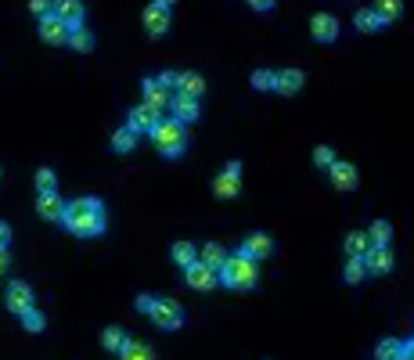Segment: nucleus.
<instances>
[{"label":"nucleus","mask_w":414,"mask_h":360,"mask_svg":"<svg viewBox=\"0 0 414 360\" xmlns=\"http://www.w3.org/2000/svg\"><path fill=\"white\" fill-rule=\"evenodd\" d=\"M134 148H137V134H134L130 127H123V130L112 134V152H115V155H130Z\"/></svg>","instance_id":"nucleus-25"},{"label":"nucleus","mask_w":414,"mask_h":360,"mask_svg":"<svg viewBox=\"0 0 414 360\" xmlns=\"http://www.w3.org/2000/svg\"><path fill=\"white\" fill-rule=\"evenodd\" d=\"M368 238H371V245H375V249H386V245H389V238H393V227H389L386 220H375L371 231H368Z\"/></svg>","instance_id":"nucleus-31"},{"label":"nucleus","mask_w":414,"mask_h":360,"mask_svg":"<svg viewBox=\"0 0 414 360\" xmlns=\"http://www.w3.org/2000/svg\"><path fill=\"white\" fill-rule=\"evenodd\" d=\"M270 253H274V242H270V234H263V231H253L242 242V256H249V260H267Z\"/></svg>","instance_id":"nucleus-12"},{"label":"nucleus","mask_w":414,"mask_h":360,"mask_svg":"<svg viewBox=\"0 0 414 360\" xmlns=\"http://www.w3.org/2000/svg\"><path fill=\"white\" fill-rule=\"evenodd\" d=\"M403 360H414V339L407 342V356H403Z\"/></svg>","instance_id":"nucleus-43"},{"label":"nucleus","mask_w":414,"mask_h":360,"mask_svg":"<svg viewBox=\"0 0 414 360\" xmlns=\"http://www.w3.org/2000/svg\"><path fill=\"white\" fill-rule=\"evenodd\" d=\"M4 299H8V310L11 314H29L33 310V303H36V299H33V288L26 285V281H11L8 285V292H4Z\"/></svg>","instance_id":"nucleus-7"},{"label":"nucleus","mask_w":414,"mask_h":360,"mask_svg":"<svg viewBox=\"0 0 414 360\" xmlns=\"http://www.w3.org/2000/svg\"><path fill=\"white\" fill-rule=\"evenodd\" d=\"M371 249H375V245H371V238H368L364 231H349V234H346V253H349V256L364 260Z\"/></svg>","instance_id":"nucleus-20"},{"label":"nucleus","mask_w":414,"mask_h":360,"mask_svg":"<svg viewBox=\"0 0 414 360\" xmlns=\"http://www.w3.org/2000/svg\"><path fill=\"white\" fill-rule=\"evenodd\" d=\"M54 15L62 18L73 33L83 29V4H80V0H62V4H54Z\"/></svg>","instance_id":"nucleus-15"},{"label":"nucleus","mask_w":414,"mask_h":360,"mask_svg":"<svg viewBox=\"0 0 414 360\" xmlns=\"http://www.w3.org/2000/svg\"><path fill=\"white\" fill-rule=\"evenodd\" d=\"M148 317H152L155 328H162V332L184 328V310H181V303H173V299H155V310H152Z\"/></svg>","instance_id":"nucleus-4"},{"label":"nucleus","mask_w":414,"mask_h":360,"mask_svg":"<svg viewBox=\"0 0 414 360\" xmlns=\"http://www.w3.org/2000/svg\"><path fill=\"white\" fill-rule=\"evenodd\" d=\"M22 328H26V332H33V335H40V332L47 328V321H43V314L33 307L29 314H22Z\"/></svg>","instance_id":"nucleus-34"},{"label":"nucleus","mask_w":414,"mask_h":360,"mask_svg":"<svg viewBox=\"0 0 414 360\" xmlns=\"http://www.w3.org/2000/svg\"><path fill=\"white\" fill-rule=\"evenodd\" d=\"M274 80H277V73H270V69H256L253 73V87L256 90H274Z\"/></svg>","instance_id":"nucleus-35"},{"label":"nucleus","mask_w":414,"mask_h":360,"mask_svg":"<svg viewBox=\"0 0 414 360\" xmlns=\"http://www.w3.org/2000/svg\"><path fill=\"white\" fill-rule=\"evenodd\" d=\"M159 123H162V112L152 108V105H137V108L130 112V119H127V127H130L134 134H155Z\"/></svg>","instance_id":"nucleus-5"},{"label":"nucleus","mask_w":414,"mask_h":360,"mask_svg":"<svg viewBox=\"0 0 414 360\" xmlns=\"http://www.w3.org/2000/svg\"><path fill=\"white\" fill-rule=\"evenodd\" d=\"M256 281H260V267H256V260H249V256H227V263H223V270H220V285H227V288H234V292H249V288H256Z\"/></svg>","instance_id":"nucleus-2"},{"label":"nucleus","mask_w":414,"mask_h":360,"mask_svg":"<svg viewBox=\"0 0 414 360\" xmlns=\"http://www.w3.org/2000/svg\"><path fill=\"white\" fill-rule=\"evenodd\" d=\"M303 83H307V76H303L299 69H281L277 80H274V90H277V94H299Z\"/></svg>","instance_id":"nucleus-17"},{"label":"nucleus","mask_w":414,"mask_h":360,"mask_svg":"<svg viewBox=\"0 0 414 360\" xmlns=\"http://www.w3.org/2000/svg\"><path fill=\"white\" fill-rule=\"evenodd\" d=\"M353 26H357L361 33H378V29H382L375 8H357V15H353Z\"/></svg>","instance_id":"nucleus-27"},{"label":"nucleus","mask_w":414,"mask_h":360,"mask_svg":"<svg viewBox=\"0 0 414 360\" xmlns=\"http://www.w3.org/2000/svg\"><path fill=\"white\" fill-rule=\"evenodd\" d=\"M101 346L108 349V353H123V346H127V332L123 328H105V335H101Z\"/></svg>","instance_id":"nucleus-30"},{"label":"nucleus","mask_w":414,"mask_h":360,"mask_svg":"<svg viewBox=\"0 0 414 360\" xmlns=\"http://www.w3.org/2000/svg\"><path fill=\"white\" fill-rule=\"evenodd\" d=\"M65 231L69 234H76V238H97V234H105V202L101 198H90V195H83V198H76V202H69V213H65Z\"/></svg>","instance_id":"nucleus-1"},{"label":"nucleus","mask_w":414,"mask_h":360,"mask_svg":"<svg viewBox=\"0 0 414 360\" xmlns=\"http://www.w3.org/2000/svg\"><path fill=\"white\" fill-rule=\"evenodd\" d=\"M137 310H141V314H152V310H155V299H152L148 292H141V295H137Z\"/></svg>","instance_id":"nucleus-38"},{"label":"nucleus","mask_w":414,"mask_h":360,"mask_svg":"<svg viewBox=\"0 0 414 360\" xmlns=\"http://www.w3.org/2000/svg\"><path fill=\"white\" fill-rule=\"evenodd\" d=\"M152 141H155V148H159L166 159H181V155L188 152V130H184V123H176L173 115L162 119L159 130L152 134Z\"/></svg>","instance_id":"nucleus-3"},{"label":"nucleus","mask_w":414,"mask_h":360,"mask_svg":"<svg viewBox=\"0 0 414 360\" xmlns=\"http://www.w3.org/2000/svg\"><path fill=\"white\" fill-rule=\"evenodd\" d=\"M198 263H206L209 270H223V263H227V253H223V245H216V242H209V245H202V253H198Z\"/></svg>","instance_id":"nucleus-22"},{"label":"nucleus","mask_w":414,"mask_h":360,"mask_svg":"<svg viewBox=\"0 0 414 360\" xmlns=\"http://www.w3.org/2000/svg\"><path fill=\"white\" fill-rule=\"evenodd\" d=\"M310 36H314L317 43H335V36H339V18L328 15V11L314 15V18H310Z\"/></svg>","instance_id":"nucleus-8"},{"label":"nucleus","mask_w":414,"mask_h":360,"mask_svg":"<svg viewBox=\"0 0 414 360\" xmlns=\"http://www.w3.org/2000/svg\"><path fill=\"white\" fill-rule=\"evenodd\" d=\"M155 80H159V83H162L166 90H173V87H181V73H173V69H166V73H159Z\"/></svg>","instance_id":"nucleus-37"},{"label":"nucleus","mask_w":414,"mask_h":360,"mask_svg":"<svg viewBox=\"0 0 414 360\" xmlns=\"http://www.w3.org/2000/svg\"><path fill=\"white\" fill-rule=\"evenodd\" d=\"M403 356H407V342L400 339H382L375 346V360H403Z\"/></svg>","instance_id":"nucleus-23"},{"label":"nucleus","mask_w":414,"mask_h":360,"mask_svg":"<svg viewBox=\"0 0 414 360\" xmlns=\"http://www.w3.org/2000/svg\"><path fill=\"white\" fill-rule=\"evenodd\" d=\"M364 277H368V267H364V260L349 256V260H346V267H342V281H346V285H361Z\"/></svg>","instance_id":"nucleus-26"},{"label":"nucleus","mask_w":414,"mask_h":360,"mask_svg":"<svg viewBox=\"0 0 414 360\" xmlns=\"http://www.w3.org/2000/svg\"><path fill=\"white\" fill-rule=\"evenodd\" d=\"M0 234H4V249H11V223L0 227Z\"/></svg>","instance_id":"nucleus-40"},{"label":"nucleus","mask_w":414,"mask_h":360,"mask_svg":"<svg viewBox=\"0 0 414 360\" xmlns=\"http://www.w3.org/2000/svg\"><path fill=\"white\" fill-rule=\"evenodd\" d=\"M176 94H184V97L198 101V97L206 94V80H202L198 73H181V87H176Z\"/></svg>","instance_id":"nucleus-21"},{"label":"nucleus","mask_w":414,"mask_h":360,"mask_svg":"<svg viewBox=\"0 0 414 360\" xmlns=\"http://www.w3.org/2000/svg\"><path fill=\"white\" fill-rule=\"evenodd\" d=\"M120 360H155V353H152V346H144V342H137V339H127Z\"/></svg>","instance_id":"nucleus-29"},{"label":"nucleus","mask_w":414,"mask_h":360,"mask_svg":"<svg viewBox=\"0 0 414 360\" xmlns=\"http://www.w3.org/2000/svg\"><path fill=\"white\" fill-rule=\"evenodd\" d=\"M69 47L80 51V54H90V51H94V33H90V29H76V33L69 36Z\"/></svg>","instance_id":"nucleus-32"},{"label":"nucleus","mask_w":414,"mask_h":360,"mask_svg":"<svg viewBox=\"0 0 414 360\" xmlns=\"http://www.w3.org/2000/svg\"><path fill=\"white\" fill-rule=\"evenodd\" d=\"M375 15H378L382 26H389V22H396V18L403 15V4H400V0H378V4H375Z\"/></svg>","instance_id":"nucleus-28"},{"label":"nucleus","mask_w":414,"mask_h":360,"mask_svg":"<svg viewBox=\"0 0 414 360\" xmlns=\"http://www.w3.org/2000/svg\"><path fill=\"white\" fill-rule=\"evenodd\" d=\"M141 90H144V105H152V108H159V112H162L166 105H173L169 90H166V87H162L159 80H152V76H148V80L141 83Z\"/></svg>","instance_id":"nucleus-16"},{"label":"nucleus","mask_w":414,"mask_h":360,"mask_svg":"<svg viewBox=\"0 0 414 360\" xmlns=\"http://www.w3.org/2000/svg\"><path fill=\"white\" fill-rule=\"evenodd\" d=\"M36 213H40L43 220H65L69 206L58 198V191H47V195H36Z\"/></svg>","instance_id":"nucleus-13"},{"label":"nucleus","mask_w":414,"mask_h":360,"mask_svg":"<svg viewBox=\"0 0 414 360\" xmlns=\"http://www.w3.org/2000/svg\"><path fill=\"white\" fill-rule=\"evenodd\" d=\"M169 256H173V263L181 267V270H188V267H195V263H198V253H195V245H191V242H176V245L169 249Z\"/></svg>","instance_id":"nucleus-24"},{"label":"nucleus","mask_w":414,"mask_h":360,"mask_svg":"<svg viewBox=\"0 0 414 360\" xmlns=\"http://www.w3.org/2000/svg\"><path fill=\"white\" fill-rule=\"evenodd\" d=\"M328 173H331V184H335L339 191H357V184H361L357 166H349V162H339V159H335V166H331Z\"/></svg>","instance_id":"nucleus-9"},{"label":"nucleus","mask_w":414,"mask_h":360,"mask_svg":"<svg viewBox=\"0 0 414 360\" xmlns=\"http://www.w3.org/2000/svg\"><path fill=\"white\" fill-rule=\"evenodd\" d=\"M314 162H317L321 169H331V166H335V152H331L328 144H317V148H314Z\"/></svg>","instance_id":"nucleus-36"},{"label":"nucleus","mask_w":414,"mask_h":360,"mask_svg":"<svg viewBox=\"0 0 414 360\" xmlns=\"http://www.w3.org/2000/svg\"><path fill=\"white\" fill-rule=\"evenodd\" d=\"M169 108H173V119H176V123H184V127H188V123H195V119L202 115V105H198V101H191V97H184V94H176Z\"/></svg>","instance_id":"nucleus-14"},{"label":"nucleus","mask_w":414,"mask_h":360,"mask_svg":"<svg viewBox=\"0 0 414 360\" xmlns=\"http://www.w3.org/2000/svg\"><path fill=\"white\" fill-rule=\"evenodd\" d=\"M223 173H234V176H242V162H227V169Z\"/></svg>","instance_id":"nucleus-41"},{"label":"nucleus","mask_w":414,"mask_h":360,"mask_svg":"<svg viewBox=\"0 0 414 360\" xmlns=\"http://www.w3.org/2000/svg\"><path fill=\"white\" fill-rule=\"evenodd\" d=\"M0 263H4V270H11V249H4V253H0Z\"/></svg>","instance_id":"nucleus-42"},{"label":"nucleus","mask_w":414,"mask_h":360,"mask_svg":"<svg viewBox=\"0 0 414 360\" xmlns=\"http://www.w3.org/2000/svg\"><path fill=\"white\" fill-rule=\"evenodd\" d=\"M253 8H256V11H274L270 0H253Z\"/></svg>","instance_id":"nucleus-39"},{"label":"nucleus","mask_w":414,"mask_h":360,"mask_svg":"<svg viewBox=\"0 0 414 360\" xmlns=\"http://www.w3.org/2000/svg\"><path fill=\"white\" fill-rule=\"evenodd\" d=\"M238 191H242V176H234V173H220L213 180V195L216 198H234Z\"/></svg>","instance_id":"nucleus-19"},{"label":"nucleus","mask_w":414,"mask_h":360,"mask_svg":"<svg viewBox=\"0 0 414 360\" xmlns=\"http://www.w3.org/2000/svg\"><path fill=\"white\" fill-rule=\"evenodd\" d=\"M184 281H188L195 292H213V285H220V274L209 270L206 263H195V267L184 270Z\"/></svg>","instance_id":"nucleus-10"},{"label":"nucleus","mask_w":414,"mask_h":360,"mask_svg":"<svg viewBox=\"0 0 414 360\" xmlns=\"http://www.w3.org/2000/svg\"><path fill=\"white\" fill-rule=\"evenodd\" d=\"M40 36H43V43H69L73 29L58 15H47V18H40Z\"/></svg>","instance_id":"nucleus-11"},{"label":"nucleus","mask_w":414,"mask_h":360,"mask_svg":"<svg viewBox=\"0 0 414 360\" xmlns=\"http://www.w3.org/2000/svg\"><path fill=\"white\" fill-rule=\"evenodd\" d=\"M169 4L166 0H155V4H148L144 8V29H148V36H166L169 33Z\"/></svg>","instance_id":"nucleus-6"},{"label":"nucleus","mask_w":414,"mask_h":360,"mask_svg":"<svg viewBox=\"0 0 414 360\" xmlns=\"http://www.w3.org/2000/svg\"><path fill=\"white\" fill-rule=\"evenodd\" d=\"M54 188H58L54 169H47V166H43V169H36V191H40V195H47V191H54Z\"/></svg>","instance_id":"nucleus-33"},{"label":"nucleus","mask_w":414,"mask_h":360,"mask_svg":"<svg viewBox=\"0 0 414 360\" xmlns=\"http://www.w3.org/2000/svg\"><path fill=\"white\" fill-rule=\"evenodd\" d=\"M364 267H368V274H389V270H393V253H389V245H386V249H371V253L364 256Z\"/></svg>","instance_id":"nucleus-18"}]
</instances>
